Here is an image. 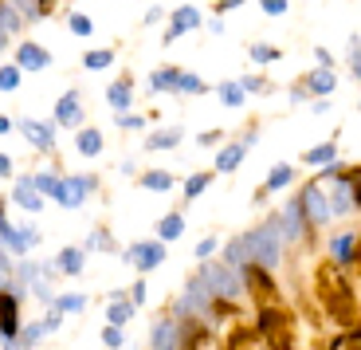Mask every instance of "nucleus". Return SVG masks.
<instances>
[{
	"label": "nucleus",
	"mask_w": 361,
	"mask_h": 350,
	"mask_svg": "<svg viewBox=\"0 0 361 350\" xmlns=\"http://www.w3.org/2000/svg\"><path fill=\"white\" fill-rule=\"evenodd\" d=\"M318 299L326 303V311L334 315L342 326H358V307H353V291L342 279L337 268H318Z\"/></svg>",
	"instance_id": "1"
},
{
	"label": "nucleus",
	"mask_w": 361,
	"mask_h": 350,
	"mask_svg": "<svg viewBox=\"0 0 361 350\" xmlns=\"http://www.w3.org/2000/svg\"><path fill=\"white\" fill-rule=\"evenodd\" d=\"M259 338L271 350H295V315L279 303H267L259 315Z\"/></svg>",
	"instance_id": "2"
},
{
	"label": "nucleus",
	"mask_w": 361,
	"mask_h": 350,
	"mask_svg": "<svg viewBox=\"0 0 361 350\" xmlns=\"http://www.w3.org/2000/svg\"><path fill=\"white\" fill-rule=\"evenodd\" d=\"M205 283H208V291H216L220 299H232V295L240 291V279H236V272H232V268H208V272H205Z\"/></svg>",
	"instance_id": "3"
},
{
	"label": "nucleus",
	"mask_w": 361,
	"mask_h": 350,
	"mask_svg": "<svg viewBox=\"0 0 361 350\" xmlns=\"http://www.w3.org/2000/svg\"><path fill=\"white\" fill-rule=\"evenodd\" d=\"M86 189H91V182H86V177H67V182L55 185V201H59V205H67V209H75V205H83Z\"/></svg>",
	"instance_id": "4"
},
{
	"label": "nucleus",
	"mask_w": 361,
	"mask_h": 350,
	"mask_svg": "<svg viewBox=\"0 0 361 350\" xmlns=\"http://www.w3.org/2000/svg\"><path fill=\"white\" fill-rule=\"evenodd\" d=\"M299 209H306V213H311V225H326V220H330V209H326V193H322V185H311V189L302 193Z\"/></svg>",
	"instance_id": "5"
},
{
	"label": "nucleus",
	"mask_w": 361,
	"mask_h": 350,
	"mask_svg": "<svg viewBox=\"0 0 361 350\" xmlns=\"http://www.w3.org/2000/svg\"><path fill=\"white\" fill-rule=\"evenodd\" d=\"M248 288H252V295L259 299V307H267V303H275V288H271V279L263 276V268L259 264H248Z\"/></svg>",
	"instance_id": "6"
},
{
	"label": "nucleus",
	"mask_w": 361,
	"mask_h": 350,
	"mask_svg": "<svg viewBox=\"0 0 361 350\" xmlns=\"http://www.w3.org/2000/svg\"><path fill=\"white\" fill-rule=\"evenodd\" d=\"M177 338H185V350H224L212 331H205V326H196V323L189 326L185 335H177Z\"/></svg>",
	"instance_id": "7"
},
{
	"label": "nucleus",
	"mask_w": 361,
	"mask_h": 350,
	"mask_svg": "<svg viewBox=\"0 0 361 350\" xmlns=\"http://www.w3.org/2000/svg\"><path fill=\"white\" fill-rule=\"evenodd\" d=\"M0 335L4 338L16 335V299H12V291H0Z\"/></svg>",
	"instance_id": "8"
},
{
	"label": "nucleus",
	"mask_w": 361,
	"mask_h": 350,
	"mask_svg": "<svg viewBox=\"0 0 361 350\" xmlns=\"http://www.w3.org/2000/svg\"><path fill=\"white\" fill-rule=\"evenodd\" d=\"M16 60H20V67H32V71H44L51 63V55L44 48H36V44H24V48L16 51Z\"/></svg>",
	"instance_id": "9"
},
{
	"label": "nucleus",
	"mask_w": 361,
	"mask_h": 350,
	"mask_svg": "<svg viewBox=\"0 0 361 350\" xmlns=\"http://www.w3.org/2000/svg\"><path fill=\"white\" fill-rule=\"evenodd\" d=\"M130 260L138 268H157L161 264V244H138V248L130 252Z\"/></svg>",
	"instance_id": "10"
},
{
	"label": "nucleus",
	"mask_w": 361,
	"mask_h": 350,
	"mask_svg": "<svg viewBox=\"0 0 361 350\" xmlns=\"http://www.w3.org/2000/svg\"><path fill=\"white\" fill-rule=\"evenodd\" d=\"M20 130L32 138V146H39V150H51L55 146V134H51V126H39V122H24Z\"/></svg>",
	"instance_id": "11"
},
{
	"label": "nucleus",
	"mask_w": 361,
	"mask_h": 350,
	"mask_svg": "<svg viewBox=\"0 0 361 350\" xmlns=\"http://www.w3.org/2000/svg\"><path fill=\"white\" fill-rule=\"evenodd\" d=\"M16 201H20L28 213H36V209L44 205V197H39V189L32 182H16Z\"/></svg>",
	"instance_id": "12"
},
{
	"label": "nucleus",
	"mask_w": 361,
	"mask_h": 350,
	"mask_svg": "<svg viewBox=\"0 0 361 350\" xmlns=\"http://www.w3.org/2000/svg\"><path fill=\"white\" fill-rule=\"evenodd\" d=\"M83 119V107H79V95H63L59 98V122L63 126H75Z\"/></svg>",
	"instance_id": "13"
},
{
	"label": "nucleus",
	"mask_w": 361,
	"mask_h": 350,
	"mask_svg": "<svg viewBox=\"0 0 361 350\" xmlns=\"http://www.w3.org/2000/svg\"><path fill=\"white\" fill-rule=\"evenodd\" d=\"M196 24H201V12H196V8H180L177 20L169 24V40L180 36V32H189V28H196Z\"/></svg>",
	"instance_id": "14"
},
{
	"label": "nucleus",
	"mask_w": 361,
	"mask_h": 350,
	"mask_svg": "<svg viewBox=\"0 0 361 350\" xmlns=\"http://www.w3.org/2000/svg\"><path fill=\"white\" fill-rule=\"evenodd\" d=\"M154 347H157V350L177 347V323H169V319H161V323L154 326Z\"/></svg>",
	"instance_id": "15"
},
{
	"label": "nucleus",
	"mask_w": 361,
	"mask_h": 350,
	"mask_svg": "<svg viewBox=\"0 0 361 350\" xmlns=\"http://www.w3.org/2000/svg\"><path fill=\"white\" fill-rule=\"evenodd\" d=\"M59 272H67V276L83 272V252H79V248H67V252H59Z\"/></svg>",
	"instance_id": "16"
},
{
	"label": "nucleus",
	"mask_w": 361,
	"mask_h": 350,
	"mask_svg": "<svg viewBox=\"0 0 361 350\" xmlns=\"http://www.w3.org/2000/svg\"><path fill=\"white\" fill-rule=\"evenodd\" d=\"M349 197H353V182L346 177V182L337 185V193H334V209H330V213H349V209H353V205H349Z\"/></svg>",
	"instance_id": "17"
},
{
	"label": "nucleus",
	"mask_w": 361,
	"mask_h": 350,
	"mask_svg": "<svg viewBox=\"0 0 361 350\" xmlns=\"http://www.w3.org/2000/svg\"><path fill=\"white\" fill-rule=\"evenodd\" d=\"M98 150H102V138H98V130H83V134H79V154L95 157Z\"/></svg>",
	"instance_id": "18"
},
{
	"label": "nucleus",
	"mask_w": 361,
	"mask_h": 350,
	"mask_svg": "<svg viewBox=\"0 0 361 350\" xmlns=\"http://www.w3.org/2000/svg\"><path fill=\"white\" fill-rule=\"evenodd\" d=\"M142 185H145V189H161V193H165V189H173V177L161 173V169H154V173H145V177H142Z\"/></svg>",
	"instance_id": "19"
},
{
	"label": "nucleus",
	"mask_w": 361,
	"mask_h": 350,
	"mask_svg": "<svg viewBox=\"0 0 361 350\" xmlns=\"http://www.w3.org/2000/svg\"><path fill=\"white\" fill-rule=\"evenodd\" d=\"M180 229H185V220L180 217H165L161 220V229H157V236H161V240H177Z\"/></svg>",
	"instance_id": "20"
},
{
	"label": "nucleus",
	"mask_w": 361,
	"mask_h": 350,
	"mask_svg": "<svg viewBox=\"0 0 361 350\" xmlns=\"http://www.w3.org/2000/svg\"><path fill=\"white\" fill-rule=\"evenodd\" d=\"M20 87V67H0V91H16Z\"/></svg>",
	"instance_id": "21"
},
{
	"label": "nucleus",
	"mask_w": 361,
	"mask_h": 350,
	"mask_svg": "<svg viewBox=\"0 0 361 350\" xmlns=\"http://www.w3.org/2000/svg\"><path fill=\"white\" fill-rule=\"evenodd\" d=\"M290 173H295L290 166H275V169H271V182H267V189H283V185L290 182Z\"/></svg>",
	"instance_id": "22"
},
{
	"label": "nucleus",
	"mask_w": 361,
	"mask_h": 350,
	"mask_svg": "<svg viewBox=\"0 0 361 350\" xmlns=\"http://www.w3.org/2000/svg\"><path fill=\"white\" fill-rule=\"evenodd\" d=\"M334 252H337V260H349V256H353V232H342V236H337Z\"/></svg>",
	"instance_id": "23"
},
{
	"label": "nucleus",
	"mask_w": 361,
	"mask_h": 350,
	"mask_svg": "<svg viewBox=\"0 0 361 350\" xmlns=\"http://www.w3.org/2000/svg\"><path fill=\"white\" fill-rule=\"evenodd\" d=\"M110 103H114L118 110H126V107H130V87H126V83L110 87Z\"/></svg>",
	"instance_id": "24"
},
{
	"label": "nucleus",
	"mask_w": 361,
	"mask_h": 350,
	"mask_svg": "<svg viewBox=\"0 0 361 350\" xmlns=\"http://www.w3.org/2000/svg\"><path fill=\"white\" fill-rule=\"evenodd\" d=\"M110 63H114V51H91V55H86V67H91V71L110 67Z\"/></svg>",
	"instance_id": "25"
},
{
	"label": "nucleus",
	"mask_w": 361,
	"mask_h": 350,
	"mask_svg": "<svg viewBox=\"0 0 361 350\" xmlns=\"http://www.w3.org/2000/svg\"><path fill=\"white\" fill-rule=\"evenodd\" d=\"M299 213H302L299 201H290V205H287V217H283V225H287L290 236H299Z\"/></svg>",
	"instance_id": "26"
},
{
	"label": "nucleus",
	"mask_w": 361,
	"mask_h": 350,
	"mask_svg": "<svg viewBox=\"0 0 361 350\" xmlns=\"http://www.w3.org/2000/svg\"><path fill=\"white\" fill-rule=\"evenodd\" d=\"M240 157H243V146H232V150H224V154H220L216 166H220V169H232L236 161H240Z\"/></svg>",
	"instance_id": "27"
},
{
	"label": "nucleus",
	"mask_w": 361,
	"mask_h": 350,
	"mask_svg": "<svg viewBox=\"0 0 361 350\" xmlns=\"http://www.w3.org/2000/svg\"><path fill=\"white\" fill-rule=\"evenodd\" d=\"M177 75H180V71H157V75H154V91H165V87H177Z\"/></svg>",
	"instance_id": "28"
},
{
	"label": "nucleus",
	"mask_w": 361,
	"mask_h": 350,
	"mask_svg": "<svg viewBox=\"0 0 361 350\" xmlns=\"http://www.w3.org/2000/svg\"><path fill=\"white\" fill-rule=\"evenodd\" d=\"M330 157H334V146H318V150L306 154V161H311V166H322V161H330Z\"/></svg>",
	"instance_id": "29"
},
{
	"label": "nucleus",
	"mask_w": 361,
	"mask_h": 350,
	"mask_svg": "<svg viewBox=\"0 0 361 350\" xmlns=\"http://www.w3.org/2000/svg\"><path fill=\"white\" fill-rule=\"evenodd\" d=\"M220 98H224V103H228V107H240V103H243V91H240V87H220Z\"/></svg>",
	"instance_id": "30"
},
{
	"label": "nucleus",
	"mask_w": 361,
	"mask_h": 350,
	"mask_svg": "<svg viewBox=\"0 0 361 350\" xmlns=\"http://www.w3.org/2000/svg\"><path fill=\"white\" fill-rule=\"evenodd\" d=\"M177 138H180L177 130H169V134H157L154 142H149V150H169V146H177Z\"/></svg>",
	"instance_id": "31"
},
{
	"label": "nucleus",
	"mask_w": 361,
	"mask_h": 350,
	"mask_svg": "<svg viewBox=\"0 0 361 350\" xmlns=\"http://www.w3.org/2000/svg\"><path fill=\"white\" fill-rule=\"evenodd\" d=\"M330 87H334V75H330V71L311 75V91H330Z\"/></svg>",
	"instance_id": "32"
},
{
	"label": "nucleus",
	"mask_w": 361,
	"mask_h": 350,
	"mask_svg": "<svg viewBox=\"0 0 361 350\" xmlns=\"http://www.w3.org/2000/svg\"><path fill=\"white\" fill-rule=\"evenodd\" d=\"M32 185H36L39 193H51V197H55V185H59V182H55L51 173H39V177H36V182H32Z\"/></svg>",
	"instance_id": "33"
},
{
	"label": "nucleus",
	"mask_w": 361,
	"mask_h": 350,
	"mask_svg": "<svg viewBox=\"0 0 361 350\" xmlns=\"http://www.w3.org/2000/svg\"><path fill=\"white\" fill-rule=\"evenodd\" d=\"M126 319H130V303H114V307H110V323L118 326V323H126Z\"/></svg>",
	"instance_id": "34"
},
{
	"label": "nucleus",
	"mask_w": 361,
	"mask_h": 350,
	"mask_svg": "<svg viewBox=\"0 0 361 350\" xmlns=\"http://www.w3.org/2000/svg\"><path fill=\"white\" fill-rule=\"evenodd\" d=\"M16 4L24 8V16H28V20H36V16H39V8H44V0H16Z\"/></svg>",
	"instance_id": "35"
},
{
	"label": "nucleus",
	"mask_w": 361,
	"mask_h": 350,
	"mask_svg": "<svg viewBox=\"0 0 361 350\" xmlns=\"http://www.w3.org/2000/svg\"><path fill=\"white\" fill-rule=\"evenodd\" d=\"M177 87H180V91H205L196 75H177Z\"/></svg>",
	"instance_id": "36"
},
{
	"label": "nucleus",
	"mask_w": 361,
	"mask_h": 350,
	"mask_svg": "<svg viewBox=\"0 0 361 350\" xmlns=\"http://www.w3.org/2000/svg\"><path fill=\"white\" fill-rule=\"evenodd\" d=\"M83 295H63V299H59V307H63V311H83Z\"/></svg>",
	"instance_id": "37"
},
{
	"label": "nucleus",
	"mask_w": 361,
	"mask_h": 350,
	"mask_svg": "<svg viewBox=\"0 0 361 350\" xmlns=\"http://www.w3.org/2000/svg\"><path fill=\"white\" fill-rule=\"evenodd\" d=\"M71 32L75 36H91V20L86 16H71Z\"/></svg>",
	"instance_id": "38"
},
{
	"label": "nucleus",
	"mask_w": 361,
	"mask_h": 350,
	"mask_svg": "<svg viewBox=\"0 0 361 350\" xmlns=\"http://www.w3.org/2000/svg\"><path fill=\"white\" fill-rule=\"evenodd\" d=\"M205 185H208V173H201V177H189V185H185V193H189V197H196L201 189H205Z\"/></svg>",
	"instance_id": "39"
},
{
	"label": "nucleus",
	"mask_w": 361,
	"mask_h": 350,
	"mask_svg": "<svg viewBox=\"0 0 361 350\" xmlns=\"http://www.w3.org/2000/svg\"><path fill=\"white\" fill-rule=\"evenodd\" d=\"M275 55H279V51H275V48H267V44L252 48V60H259V63H263V60H275Z\"/></svg>",
	"instance_id": "40"
},
{
	"label": "nucleus",
	"mask_w": 361,
	"mask_h": 350,
	"mask_svg": "<svg viewBox=\"0 0 361 350\" xmlns=\"http://www.w3.org/2000/svg\"><path fill=\"white\" fill-rule=\"evenodd\" d=\"M102 338H107V347H122V331H118V326H107Z\"/></svg>",
	"instance_id": "41"
},
{
	"label": "nucleus",
	"mask_w": 361,
	"mask_h": 350,
	"mask_svg": "<svg viewBox=\"0 0 361 350\" xmlns=\"http://www.w3.org/2000/svg\"><path fill=\"white\" fill-rule=\"evenodd\" d=\"M263 8H267V12H283V8H287V0H263Z\"/></svg>",
	"instance_id": "42"
},
{
	"label": "nucleus",
	"mask_w": 361,
	"mask_h": 350,
	"mask_svg": "<svg viewBox=\"0 0 361 350\" xmlns=\"http://www.w3.org/2000/svg\"><path fill=\"white\" fill-rule=\"evenodd\" d=\"M39 335H44V323H36V326H28V342H36Z\"/></svg>",
	"instance_id": "43"
},
{
	"label": "nucleus",
	"mask_w": 361,
	"mask_h": 350,
	"mask_svg": "<svg viewBox=\"0 0 361 350\" xmlns=\"http://www.w3.org/2000/svg\"><path fill=\"white\" fill-rule=\"evenodd\" d=\"M8 169H12V161H8V157L0 154V173H8Z\"/></svg>",
	"instance_id": "44"
},
{
	"label": "nucleus",
	"mask_w": 361,
	"mask_h": 350,
	"mask_svg": "<svg viewBox=\"0 0 361 350\" xmlns=\"http://www.w3.org/2000/svg\"><path fill=\"white\" fill-rule=\"evenodd\" d=\"M4 44H8V32H4V20H0V51H4Z\"/></svg>",
	"instance_id": "45"
},
{
	"label": "nucleus",
	"mask_w": 361,
	"mask_h": 350,
	"mask_svg": "<svg viewBox=\"0 0 361 350\" xmlns=\"http://www.w3.org/2000/svg\"><path fill=\"white\" fill-rule=\"evenodd\" d=\"M4 130H8V119H0V134H4Z\"/></svg>",
	"instance_id": "46"
}]
</instances>
